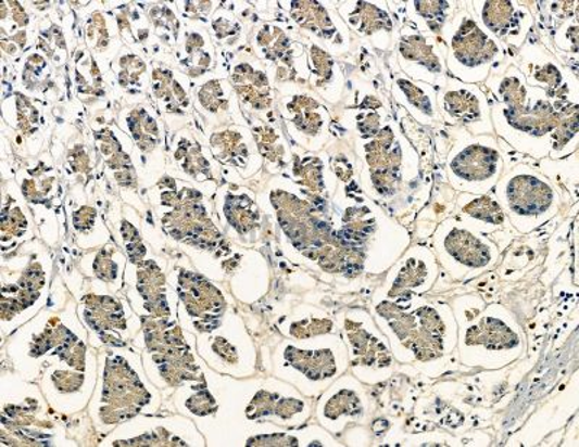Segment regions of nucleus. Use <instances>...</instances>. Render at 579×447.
Segmentation results:
<instances>
[{"mask_svg":"<svg viewBox=\"0 0 579 447\" xmlns=\"http://www.w3.org/2000/svg\"><path fill=\"white\" fill-rule=\"evenodd\" d=\"M395 95L403 106L407 107L416 117H424L426 124H432L435 115H437V94L432 86L426 82H416L411 78H400L395 80Z\"/></svg>","mask_w":579,"mask_h":447,"instance_id":"nucleus-6","label":"nucleus"},{"mask_svg":"<svg viewBox=\"0 0 579 447\" xmlns=\"http://www.w3.org/2000/svg\"><path fill=\"white\" fill-rule=\"evenodd\" d=\"M354 4L355 11L360 13L358 16L352 17L351 24L360 30L361 34L372 37L382 30V34L391 33L393 24L389 13L378 8L376 3L360 2Z\"/></svg>","mask_w":579,"mask_h":447,"instance_id":"nucleus-7","label":"nucleus"},{"mask_svg":"<svg viewBox=\"0 0 579 447\" xmlns=\"http://www.w3.org/2000/svg\"><path fill=\"white\" fill-rule=\"evenodd\" d=\"M484 28L494 38L519 46L529 34L532 16L516 2H481L474 4Z\"/></svg>","mask_w":579,"mask_h":447,"instance_id":"nucleus-3","label":"nucleus"},{"mask_svg":"<svg viewBox=\"0 0 579 447\" xmlns=\"http://www.w3.org/2000/svg\"><path fill=\"white\" fill-rule=\"evenodd\" d=\"M482 167H498L500 168V155L490 154L489 148L482 145H469L465 148L452 163V171L458 177V180L467 182H476L477 184L491 186L495 174L493 169Z\"/></svg>","mask_w":579,"mask_h":447,"instance_id":"nucleus-5","label":"nucleus"},{"mask_svg":"<svg viewBox=\"0 0 579 447\" xmlns=\"http://www.w3.org/2000/svg\"><path fill=\"white\" fill-rule=\"evenodd\" d=\"M439 103L442 104V111L446 116L465 125L481 122L489 112V104L481 90L474 85L458 81H450V85L445 86Z\"/></svg>","mask_w":579,"mask_h":447,"instance_id":"nucleus-4","label":"nucleus"},{"mask_svg":"<svg viewBox=\"0 0 579 447\" xmlns=\"http://www.w3.org/2000/svg\"><path fill=\"white\" fill-rule=\"evenodd\" d=\"M399 60L404 72L429 86L445 87V63L437 39L413 30L400 39Z\"/></svg>","mask_w":579,"mask_h":447,"instance_id":"nucleus-2","label":"nucleus"},{"mask_svg":"<svg viewBox=\"0 0 579 447\" xmlns=\"http://www.w3.org/2000/svg\"><path fill=\"white\" fill-rule=\"evenodd\" d=\"M417 15H420L426 28L433 34H442L448 20L451 2H413Z\"/></svg>","mask_w":579,"mask_h":447,"instance_id":"nucleus-8","label":"nucleus"},{"mask_svg":"<svg viewBox=\"0 0 579 447\" xmlns=\"http://www.w3.org/2000/svg\"><path fill=\"white\" fill-rule=\"evenodd\" d=\"M450 48L448 65L456 78L473 85L484 81L491 68L502 59L499 42L469 12H461L443 26Z\"/></svg>","mask_w":579,"mask_h":447,"instance_id":"nucleus-1","label":"nucleus"}]
</instances>
